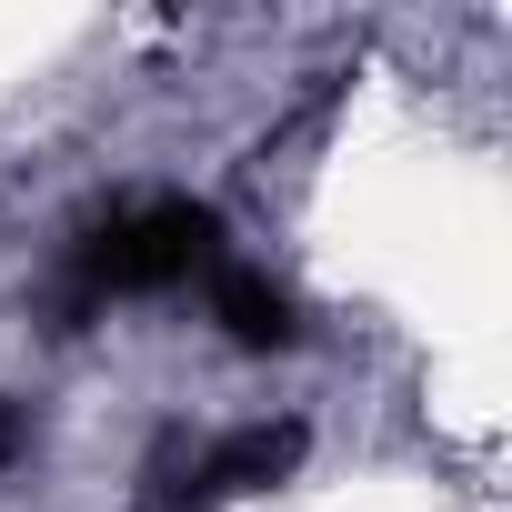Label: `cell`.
<instances>
[{
	"mask_svg": "<svg viewBox=\"0 0 512 512\" xmlns=\"http://www.w3.org/2000/svg\"><path fill=\"white\" fill-rule=\"evenodd\" d=\"M302 452H312V422H302V412L241 422V432H221L211 452H191V502L211 512V502H231V492H272V482L302 472Z\"/></svg>",
	"mask_w": 512,
	"mask_h": 512,
	"instance_id": "cell-1",
	"label": "cell"
},
{
	"mask_svg": "<svg viewBox=\"0 0 512 512\" xmlns=\"http://www.w3.org/2000/svg\"><path fill=\"white\" fill-rule=\"evenodd\" d=\"M211 322H221V342H231V352H302V342H312L302 302H292L272 272H241V262H221V272H211Z\"/></svg>",
	"mask_w": 512,
	"mask_h": 512,
	"instance_id": "cell-2",
	"label": "cell"
},
{
	"mask_svg": "<svg viewBox=\"0 0 512 512\" xmlns=\"http://www.w3.org/2000/svg\"><path fill=\"white\" fill-rule=\"evenodd\" d=\"M141 512H201L191 502V432H161L141 462Z\"/></svg>",
	"mask_w": 512,
	"mask_h": 512,
	"instance_id": "cell-3",
	"label": "cell"
},
{
	"mask_svg": "<svg viewBox=\"0 0 512 512\" xmlns=\"http://www.w3.org/2000/svg\"><path fill=\"white\" fill-rule=\"evenodd\" d=\"M21 452H31V412H21V402H0V472H11Z\"/></svg>",
	"mask_w": 512,
	"mask_h": 512,
	"instance_id": "cell-4",
	"label": "cell"
}]
</instances>
